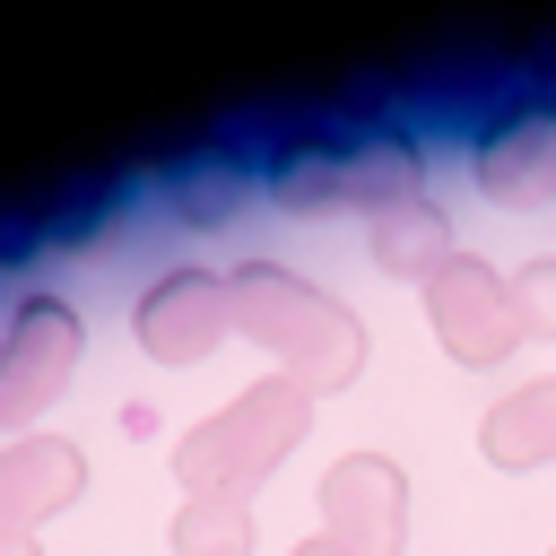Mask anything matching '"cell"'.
<instances>
[{
	"label": "cell",
	"mask_w": 556,
	"mask_h": 556,
	"mask_svg": "<svg viewBox=\"0 0 556 556\" xmlns=\"http://www.w3.org/2000/svg\"><path fill=\"white\" fill-rule=\"evenodd\" d=\"M226 304H235V321H243L261 348L287 356V382H304V391H330V382H348V374L365 365L356 313H339L321 287H304V278L278 269V261H243V269L226 278Z\"/></svg>",
	"instance_id": "cell-1"
},
{
	"label": "cell",
	"mask_w": 556,
	"mask_h": 556,
	"mask_svg": "<svg viewBox=\"0 0 556 556\" xmlns=\"http://www.w3.org/2000/svg\"><path fill=\"white\" fill-rule=\"evenodd\" d=\"M304 417H313V391L287 382V374H269V382H252L243 400H226V408L174 452V469H182L191 495H243L261 469H278V460L304 443Z\"/></svg>",
	"instance_id": "cell-2"
},
{
	"label": "cell",
	"mask_w": 556,
	"mask_h": 556,
	"mask_svg": "<svg viewBox=\"0 0 556 556\" xmlns=\"http://www.w3.org/2000/svg\"><path fill=\"white\" fill-rule=\"evenodd\" d=\"M78 348H87L78 313L61 295H26L9 313V339H0V426H26L35 408H52L61 382L78 374Z\"/></svg>",
	"instance_id": "cell-3"
},
{
	"label": "cell",
	"mask_w": 556,
	"mask_h": 556,
	"mask_svg": "<svg viewBox=\"0 0 556 556\" xmlns=\"http://www.w3.org/2000/svg\"><path fill=\"white\" fill-rule=\"evenodd\" d=\"M426 313H434V339L452 348V365H495V356H513V339H521L513 287H504L486 261H469V252H452V261L426 278Z\"/></svg>",
	"instance_id": "cell-4"
},
{
	"label": "cell",
	"mask_w": 556,
	"mask_h": 556,
	"mask_svg": "<svg viewBox=\"0 0 556 556\" xmlns=\"http://www.w3.org/2000/svg\"><path fill=\"white\" fill-rule=\"evenodd\" d=\"M321 521L348 556H400L408 547V478L382 452H348L321 478Z\"/></svg>",
	"instance_id": "cell-5"
},
{
	"label": "cell",
	"mask_w": 556,
	"mask_h": 556,
	"mask_svg": "<svg viewBox=\"0 0 556 556\" xmlns=\"http://www.w3.org/2000/svg\"><path fill=\"white\" fill-rule=\"evenodd\" d=\"M478 182L495 200H547L556 191V96L547 87H530V96H513V104L486 113V130H478Z\"/></svg>",
	"instance_id": "cell-6"
},
{
	"label": "cell",
	"mask_w": 556,
	"mask_h": 556,
	"mask_svg": "<svg viewBox=\"0 0 556 556\" xmlns=\"http://www.w3.org/2000/svg\"><path fill=\"white\" fill-rule=\"evenodd\" d=\"M226 321H235V304H226V278H208V269H165V278L139 295V313H130L139 348H148V356H165V365L208 356Z\"/></svg>",
	"instance_id": "cell-7"
},
{
	"label": "cell",
	"mask_w": 556,
	"mask_h": 556,
	"mask_svg": "<svg viewBox=\"0 0 556 556\" xmlns=\"http://www.w3.org/2000/svg\"><path fill=\"white\" fill-rule=\"evenodd\" d=\"M78 486H87L78 443H61V434H17V443H0V521H9V530H35L43 513L78 504Z\"/></svg>",
	"instance_id": "cell-8"
},
{
	"label": "cell",
	"mask_w": 556,
	"mask_h": 556,
	"mask_svg": "<svg viewBox=\"0 0 556 556\" xmlns=\"http://www.w3.org/2000/svg\"><path fill=\"white\" fill-rule=\"evenodd\" d=\"M365 243H374V261L382 269H400V278H434L443 261H452V217L426 200V191H408V200H391V208H374V226H365Z\"/></svg>",
	"instance_id": "cell-9"
},
{
	"label": "cell",
	"mask_w": 556,
	"mask_h": 556,
	"mask_svg": "<svg viewBox=\"0 0 556 556\" xmlns=\"http://www.w3.org/2000/svg\"><path fill=\"white\" fill-rule=\"evenodd\" d=\"M478 452H486L495 469H539V460H556V382H521L513 400H495L486 426H478Z\"/></svg>",
	"instance_id": "cell-10"
},
{
	"label": "cell",
	"mask_w": 556,
	"mask_h": 556,
	"mask_svg": "<svg viewBox=\"0 0 556 556\" xmlns=\"http://www.w3.org/2000/svg\"><path fill=\"white\" fill-rule=\"evenodd\" d=\"M182 556H252V504L243 495H191L174 521Z\"/></svg>",
	"instance_id": "cell-11"
},
{
	"label": "cell",
	"mask_w": 556,
	"mask_h": 556,
	"mask_svg": "<svg viewBox=\"0 0 556 556\" xmlns=\"http://www.w3.org/2000/svg\"><path fill=\"white\" fill-rule=\"evenodd\" d=\"M504 287H513V321H521V339H556V261H521Z\"/></svg>",
	"instance_id": "cell-12"
},
{
	"label": "cell",
	"mask_w": 556,
	"mask_h": 556,
	"mask_svg": "<svg viewBox=\"0 0 556 556\" xmlns=\"http://www.w3.org/2000/svg\"><path fill=\"white\" fill-rule=\"evenodd\" d=\"M235 208V174H191L182 182V226H217Z\"/></svg>",
	"instance_id": "cell-13"
},
{
	"label": "cell",
	"mask_w": 556,
	"mask_h": 556,
	"mask_svg": "<svg viewBox=\"0 0 556 556\" xmlns=\"http://www.w3.org/2000/svg\"><path fill=\"white\" fill-rule=\"evenodd\" d=\"M0 556H35V530H9L0 521Z\"/></svg>",
	"instance_id": "cell-14"
},
{
	"label": "cell",
	"mask_w": 556,
	"mask_h": 556,
	"mask_svg": "<svg viewBox=\"0 0 556 556\" xmlns=\"http://www.w3.org/2000/svg\"><path fill=\"white\" fill-rule=\"evenodd\" d=\"M295 556H348V547H339V539H330V530H321V539H304V547H295Z\"/></svg>",
	"instance_id": "cell-15"
}]
</instances>
